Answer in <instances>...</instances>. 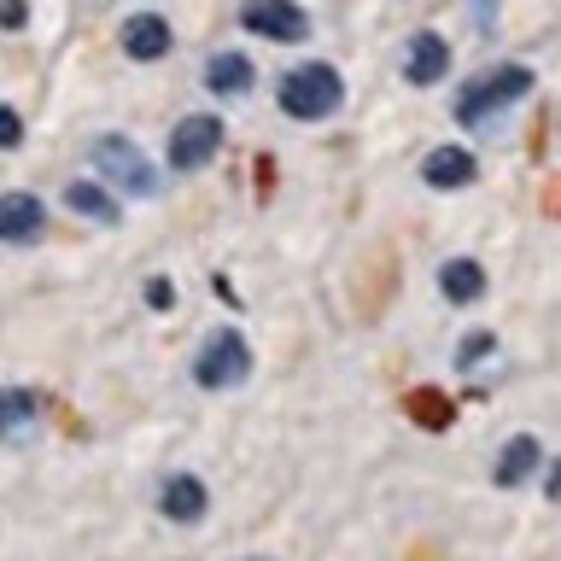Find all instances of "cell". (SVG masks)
I'll list each match as a JSON object with an SVG mask.
<instances>
[{
  "mask_svg": "<svg viewBox=\"0 0 561 561\" xmlns=\"http://www.w3.org/2000/svg\"><path fill=\"white\" fill-rule=\"evenodd\" d=\"M345 100V82L333 65H298L280 77V112H293L298 123H316V117H333Z\"/></svg>",
  "mask_w": 561,
  "mask_h": 561,
  "instance_id": "2",
  "label": "cell"
},
{
  "mask_svg": "<svg viewBox=\"0 0 561 561\" xmlns=\"http://www.w3.org/2000/svg\"><path fill=\"white\" fill-rule=\"evenodd\" d=\"M94 170H100L112 187L135 193V199H152V193H158V170H152L123 135H100V140H94Z\"/></svg>",
  "mask_w": 561,
  "mask_h": 561,
  "instance_id": "3",
  "label": "cell"
},
{
  "mask_svg": "<svg viewBox=\"0 0 561 561\" xmlns=\"http://www.w3.org/2000/svg\"><path fill=\"white\" fill-rule=\"evenodd\" d=\"M421 175H427V187H468L473 175H480V164H473V152H462V147H438V152H427V164H421Z\"/></svg>",
  "mask_w": 561,
  "mask_h": 561,
  "instance_id": "11",
  "label": "cell"
},
{
  "mask_svg": "<svg viewBox=\"0 0 561 561\" xmlns=\"http://www.w3.org/2000/svg\"><path fill=\"white\" fill-rule=\"evenodd\" d=\"M158 508H164L170 520H199L210 508V491H205V480H193V473H170L164 491H158Z\"/></svg>",
  "mask_w": 561,
  "mask_h": 561,
  "instance_id": "10",
  "label": "cell"
},
{
  "mask_svg": "<svg viewBox=\"0 0 561 561\" xmlns=\"http://www.w3.org/2000/svg\"><path fill=\"white\" fill-rule=\"evenodd\" d=\"M65 199H70V210H82V217H94V222H105V228L117 222V199H112L105 187H94V182H70Z\"/></svg>",
  "mask_w": 561,
  "mask_h": 561,
  "instance_id": "16",
  "label": "cell"
},
{
  "mask_svg": "<svg viewBox=\"0 0 561 561\" xmlns=\"http://www.w3.org/2000/svg\"><path fill=\"white\" fill-rule=\"evenodd\" d=\"M245 375H252V351H245V340L234 328L210 333L205 351L193 357V380L205 386V392H222V386H240Z\"/></svg>",
  "mask_w": 561,
  "mask_h": 561,
  "instance_id": "4",
  "label": "cell"
},
{
  "mask_svg": "<svg viewBox=\"0 0 561 561\" xmlns=\"http://www.w3.org/2000/svg\"><path fill=\"white\" fill-rule=\"evenodd\" d=\"M42 228H47V205L35 199V193H7V199H0V240L30 245Z\"/></svg>",
  "mask_w": 561,
  "mask_h": 561,
  "instance_id": "8",
  "label": "cell"
},
{
  "mask_svg": "<svg viewBox=\"0 0 561 561\" xmlns=\"http://www.w3.org/2000/svg\"><path fill=\"white\" fill-rule=\"evenodd\" d=\"M0 24H7V30L24 24V0H7V7H0Z\"/></svg>",
  "mask_w": 561,
  "mask_h": 561,
  "instance_id": "20",
  "label": "cell"
},
{
  "mask_svg": "<svg viewBox=\"0 0 561 561\" xmlns=\"http://www.w3.org/2000/svg\"><path fill=\"white\" fill-rule=\"evenodd\" d=\"M252 59H245V53H217V59L205 65V88L210 94H222V100H234V94H245V88H252Z\"/></svg>",
  "mask_w": 561,
  "mask_h": 561,
  "instance_id": "13",
  "label": "cell"
},
{
  "mask_svg": "<svg viewBox=\"0 0 561 561\" xmlns=\"http://www.w3.org/2000/svg\"><path fill=\"white\" fill-rule=\"evenodd\" d=\"M410 415H415L427 433H445V427H450V398L433 392V386H421V392L410 398Z\"/></svg>",
  "mask_w": 561,
  "mask_h": 561,
  "instance_id": "17",
  "label": "cell"
},
{
  "mask_svg": "<svg viewBox=\"0 0 561 561\" xmlns=\"http://www.w3.org/2000/svg\"><path fill=\"white\" fill-rule=\"evenodd\" d=\"M240 24L252 35H270V42H305L310 35V18H305V7H293V0H245Z\"/></svg>",
  "mask_w": 561,
  "mask_h": 561,
  "instance_id": "6",
  "label": "cell"
},
{
  "mask_svg": "<svg viewBox=\"0 0 561 561\" xmlns=\"http://www.w3.org/2000/svg\"><path fill=\"white\" fill-rule=\"evenodd\" d=\"M123 53H129V59H140V65L164 59V53H170V24H164L158 12L129 18V24H123Z\"/></svg>",
  "mask_w": 561,
  "mask_h": 561,
  "instance_id": "9",
  "label": "cell"
},
{
  "mask_svg": "<svg viewBox=\"0 0 561 561\" xmlns=\"http://www.w3.org/2000/svg\"><path fill=\"white\" fill-rule=\"evenodd\" d=\"M550 497L561 503V462H556V473H550Z\"/></svg>",
  "mask_w": 561,
  "mask_h": 561,
  "instance_id": "22",
  "label": "cell"
},
{
  "mask_svg": "<svg viewBox=\"0 0 561 561\" xmlns=\"http://www.w3.org/2000/svg\"><path fill=\"white\" fill-rule=\"evenodd\" d=\"M438 287H445L450 305H473V298L485 293V270L473 257H450L445 270H438Z\"/></svg>",
  "mask_w": 561,
  "mask_h": 561,
  "instance_id": "15",
  "label": "cell"
},
{
  "mask_svg": "<svg viewBox=\"0 0 561 561\" xmlns=\"http://www.w3.org/2000/svg\"><path fill=\"white\" fill-rule=\"evenodd\" d=\"M18 140H24V117H18V112H12V105H0V147H7V152H12V147H18Z\"/></svg>",
  "mask_w": 561,
  "mask_h": 561,
  "instance_id": "18",
  "label": "cell"
},
{
  "mask_svg": "<svg viewBox=\"0 0 561 561\" xmlns=\"http://www.w3.org/2000/svg\"><path fill=\"white\" fill-rule=\"evenodd\" d=\"M533 468H538V438H533V433L508 438L503 456H497V485H503V491H515V485L533 480Z\"/></svg>",
  "mask_w": 561,
  "mask_h": 561,
  "instance_id": "14",
  "label": "cell"
},
{
  "mask_svg": "<svg viewBox=\"0 0 561 561\" xmlns=\"http://www.w3.org/2000/svg\"><path fill=\"white\" fill-rule=\"evenodd\" d=\"M526 94H533V70L526 65H497V70H485V77H473L462 88L456 123H462V129H497V117L515 112Z\"/></svg>",
  "mask_w": 561,
  "mask_h": 561,
  "instance_id": "1",
  "label": "cell"
},
{
  "mask_svg": "<svg viewBox=\"0 0 561 561\" xmlns=\"http://www.w3.org/2000/svg\"><path fill=\"white\" fill-rule=\"evenodd\" d=\"M473 18H480V30H497V0H473Z\"/></svg>",
  "mask_w": 561,
  "mask_h": 561,
  "instance_id": "19",
  "label": "cell"
},
{
  "mask_svg": "<svg viewBox=\"0 0 561 561\" xmlns=\"http://www.w3.org/2000/svg\"><path fill=\"white\" fill-rule=\"evenodd\" d=\"M0 438L7 445H35L42 438V398L24 392V386H7L0 392Z\"/></svg>",
  "mask_w": 561,
  "mask_h": 561,
  "instance_id": "7",
  "label": "cell"
},
{
  "mask_svg": "<svg viewBox=\"0 0 561 561\" xmlns=\"http://www.w3.org/2000/svg\"><path fill=\"white\" fill-rule=\"evenodd\" d=\"M147 298H152V310H164V305H170V280H152Z\"/></svg>",
  "mask_w": 561,
  "mask_h": 561,
  "instance_id": "21",
  "label": "cell"
},
{
  "mask_svg": "<svg viewBox=\"0 0 561 561\" xmlns=\"http://www.w3.org/2000/svg\"><path fill=\"white\" fill-rule=\"evenodd\" d=\"M450 70V47H445V35H415L410 42V59H403V77H410L415 88H427L438 82Z\"/></svg>",
  "mask_w": 561,
  "mask_h": 561,
  "instance_id": "12",
  "label": "cell"
},
{
  "mask_svg": "<svg viewBox=\"0 0 561 561\" xmlns=\"http://www.w3.org/2000/svg\"><path fill=\"white\" fill-rule=\"evenodd\" d=\"M222 152V123L217 117H182L175 123V135H170V164L175 170H205L210 158Z\"/></svg>",
  "mask_w": 561,
  "mask_h": 561,
  "instance_id": "5",
  "label": "cell"
}]
</instances>
